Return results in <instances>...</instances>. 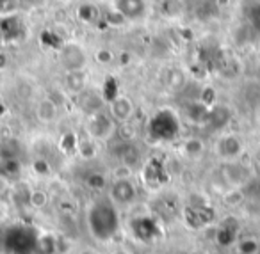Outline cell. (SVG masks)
Listing matches in <instances>:
<instances>
[{
	"mask_svg": "<svg viewBox=\"0 0 260 254\" xmlns=\"http://www.w3.org/2000/svg\"><path fill=\"white\" fill-rule=\"evenodd\" d=\"M87 224L98 240H109L118 231V211L111 199H100L93 203L87 211Z\"/></svg>",
	"mask_w": 260,
	"mask_h": 254,
	"instance_id": "1",
	"label": "cell"
},
{
	"mask_svg": "<svg viewBox=\"0 0 260 254\" xmlns=\"http://www.w3.org/2000/svg\"><path fill=\"white\" fill-rule=\"evenodd\" d=\"M109 194H111L112 203L119 204V206H125V204H130V203H134L136 201V197H138V189H136L132 178L112 179Z\"/></svg>",
	"mask_w": 260,
	"mask_h": 254,
	"instance_id": "7",
	"label": "cell"
},
{
	"mask_svg": "<svg viewBox=\"0 0 260 254\" xmlns=\"http://www.w3.org/2000/svg\"><path fill=\"white\" fill-rule=\"evenodd\" d=\"M118 123L111 118V114L105 111H100L96 114L87 116L86 130L87 135L94 140H109L116 133Z\"/></svg>",
	"mask_w": 260,
	"mask_h": 254,
	"instance_id": "3",
	"label": "cell"
},
{
	"mask_svg": "<svg viewBox=\"0 0 260 254\" xmlns=\"http://www.w3.org/2000/svg\"><path fill=\"white\" fill-rule=\"evenodd\" d=\"M107 112L111 114V118L114 119L118 125L128 123L136 112L134 101H132L130 96H126V94H116V96H112L111 100H109Z\"/></svg>",
	"mask_w": 260,
	"mask_h": 254,
	"instance_id": "6",
	"label": "cell"
},
{
	"mask_svg": "<svg viewBox=\"0 0 260 254\" xmlns=\"http://www.w3.org/2000/svg\"><path fill=\"white\" fill-rule=\"evenodd\" d=\"M34 167L38 169V172H40V174H47V172H48V164L45 160H36V162H34Z\"/></svg>",
	"mask_w": 260,
	"mask_h": 254,
	"instance_id": "23",
	"label": "cell"
},
{
	"mask_svg": "<svg viewBox=\"0 0 260 254\" xmlns=\"http://www.w3.org/2000/svg\"><path fill=\"white\" fill-rule=\"evenodd\" d=\"M221 174H223L224 182L230 187H234V189H242V187L253 178L251 169L242 165L239 160L224 162L223 169H221Z\"/></svg>",
	"mask_w": 260,
	"mask_h": 254,
	"instance_id": "5",
	"label": "cell"
},
{
	"mask_svg": "<svg viewBox=\"0 0 260 254\" xmlns=\"http://www.w3.org/2000/svg\"><path fill=\"white\" fill-rule=\"evenodd\" d=\"M6 64H8V57H6V54H2V52H0V69L4 68Z\"/></svg>",
	"mask_w": 260,
	"mask_h": 254,
	"instance_id": "24",
	"label": "cell"
},
{
	"mask_svg": "<svg viewBox=\"0 0 260 254\" xmlns=\"http://www.w3.org/2000/svg\"><path fill=\"white\" fill-rule=\"evenodd\" d=\"M256 48H258V52H260V40H258V45H256Z\"/></svg>",
	"mask_w": 260,
	"mask_h": 254,
	"instance_id": "28",
	"label": "cell"
},
{
	"mask_svg": "<svg viewBox=\"0 0 260 254\" xmlns=\"http://www.w3.org/2000/svg\"><path fill=\"white\" fill-rule=\"evenodd\" d=\"M94 61H96V64L109 66V64H112V62L116 61V55H114V52H112L111 48L104 47V48H98V50L94 52Z\"/></svg>",
	"mask_w": 260,
	"mask_h": 254,
	"instance_id": "19",
	"label": "cell"
},
{
	"mask_svg": "<svg viewBox=\"0 0 260 254\" xmlns=\"http://www.w3.org/2000/svg\"><path fill=\"white\" fill-rule=\"evenodd\" d=\"M119 160H121V164L134 169L136 165L141 162V153H139V150L132 142H123L121 153H119Z\"/></svg>",
	"mask_w": 260,
	"mask_h": 254,
	"instance_id": "15",
	"label": "cell"
},
{
	"mask_svg": "<svg viewBox=\"0 0 260 254\" xmlns=\"http://www.w3.org/2000/svg\"><path fill=\"white\" fill-rule=\"evenodd\" d=\"M36 118L43 125H52L59 118V107L52 98H43L36 105Z\"/></svg>",
	"mask_w": 260,
	"mask_h": 254,
	"instance_id": "11",
	"label": "cell"
},
{
	"mask_svg": "<svg viewBox=\"0 0 260 254\" xmlns=\"http://www.w3.org/2000/svg\"><path fill=\"white\" fill-rule=\"evenodd\" d=\"M244 153V142L239 135L235 133H226V135L219 137L216 142V155L223 162L239 160Z\"/></svg>",
	"mask_w": 260,
	"mask_h": 254,
	"instance_id": "4",
	"label": "cell"
},
{
	"mask_svg": "<svg viewBox=\"0 0 260 254\" xmlns=\"http://www.w3.org/2000/svg\"><path fill=\"white\" fill-rule=\"evenodd\" d=\"M256 174L260 176V157L256 158Z\"/></svg>",
	"mask_w": 260,
	"mask_h": 254,
	"instance_id": "26",
	"label": "cell"
},
{
	"mask_svg": "<svg viewBox=\"0 0 260 254\" xmlns=\"http://www.w3.org/2000/svg\"><path fill=\"white\" fill-rule=\"evenodd\" d=\"M75 15L82 23L91 25V23H96L98 20H100V9H98V6L93 4V2H82V4L77 6Z\"/></svg>",
	"mask_w": 260,
	"mask_h": 254,
	"instance_id": "12",
	"label": "cell"
},
{
	"mask_svg": "<svg viewBox=\"0 0 260 254\" xmlns=\"http://www.w3.org/2000/svg\"><path fill=\"white\" fill-rule=\"evenodd\" d=\"M164 82H166L168 89L170 91H175V93H178V91H182L185 87V82H187V77H185V71L180 68H177V66H173V68H170L166 71V77H164Z\"/></svg>",
	"mask_w": 260,
	"mask_h": 254,
	"instance_id": "13",
	"label": "cell"
},
{
	"mask_svg": "<svg viewBox=\"0 0 260 254\" xmlns=\"http://www.w3.org/2000/svg\"><path fill=\"white\" fill-rule=\"evenodd\" d=\"M79 153L82 155L84 158H93L96 155V146H94V139H86L79 142Z\"/></svg>",
	"mask_w": 260,
	"mask_h": 254,
	"instance_id": "21",
	"label": "cell"
},
{
	"mask_svg": "<svg viewBox=\"0 0 260 254\" xmlns=\"http://www.w3.org/2000/svg\"><path fill=\"white\" fill-rule=\"evenodd\" d=\"M114 254H128V252H126V250H123V249H121V250H116Z\"/></svg>",
	"mask_w": 260,
	"mask_h": 254,
	"instance_id": "27",
	"label": "cell"
},
{
	"mask_svg": "<svg viewBox=\"0 0 260 254\" xmlns=\"http://www.w3.org/2000/svg\"><path fill=\"white\" fill-rule=\"evenodd\" d=\"M255 114H256V121L260 123V103H258V105H256V107H255Z\"/></svg>",
	"mask_w": 260,
	"mask_h": 254,
	"instance_id": "25",
	"label": "cell"
},
{
	"mask_svg": "<svg viewBox=\"0 0 260 254\" xmlns=\"http://www.w3.org/2000/svg\"><path fill=\"white\" fill-rule=\"evenodd\" d=\"M182 151H184V155L187 158L196 160V158L202 157L203 151H205V144H203V140L198 139V137H189V139H185L184 144H182Z\"/></svg>",
	"mask_w": 260,
	"mask_h": 254,
	"instance_id": "16",
	"label": "cell"
},
{
	"mask_svg": "<svg viewBox=\"0 0 260 254\" xmlns=\"http://www.w3.org/2000/svg\"><path fill=\"white\" fill-rule=\"evenodd\" d=\"M59 64L64 71H75V69H86L87 66V52L79 41H64L59 47Z\"/></svg>",
	"mask_w": 260,
	"mask_h": 254,
	"instance_id": "2",
	"label": "cell"
},
{
	"mask_svg": "<svg viewBox=\"0 0 260 254\" xmlns=\"http://www.w3.org/2000/svg\"><path fill=\"white\" fill-rule=\"evenodd\" d=\"M29 203L32 204L34 208H43L45 204L48 203V196L45 190H32V192H29Z\"/></svg>",
	"mask_w": 260,
	"mask_h": 254,
	"instance_id": "20",
	"label": "cell"
},
{
	"mask_svg": "<svg viewBox=\"0 0 260 254\" xmlns=\"http://www.w3.org/2000/svg\"><path fill=\"white\" fill-rule=\"evenodd\" d=\"M116 11L125 20L143 18L146 13L145 0H116Z\"/></svg>",
	"mask_w": 260,
	"mask_h": 254,
	"instance_id": "10",
	"label": "cell"
},
{
	"mask_svg": "<svg viewBox=\"0 0 260 254\" xmlns=\"http://www.w3.org/2000/svg\"><path fill=\"white\" fill-rule=\"evenodd\" d=\"M77 98H79V107H80V111H82L86 116L96 114V112L104 111V105H105L104 96H102L100 93H96V91L89 89V87H87V89L84 91V93H80Z\"/></svg>",
	"mask_w": 260,
	"mask_h": 254,
	"instance_id": "8",
	"label": "cell"
},
{
	"mask_svg": "<svg viewBox=\"0 0 260 254\" xmlns=\"http://www.w3.org/2000/svg\"><path fill=\"white\" fill-rule=\"evenodd\" d=\"M241 190L244 197L255 201V203H260V176H253Z\"/></svg>",
	"mask_w": 260,
	"mask_h": 254,
	"instance_id": "17",
	"label": "cell"
},
{
	"mask_svg": "<svg viewBox=\"0 0 260 254\" xmlns=\"http://www.w3.org/2000/svg\"><path fill=\"white\" fill-rule=\"evenodd\" d=\"M132 171L134 169L128 167L125 164H119L118 167L112 171V179H126V178H132Z\"/></svg>",
	"mask_w": 260,
	"mask_h": 254,
	"instance_id": "22",
	"label": "cell"
},
{
	"mask_svg": "<svg viewBox=\"0 0 260 254\" xmlns=\"http://www.w3.org/2000/svg\"><path fill=\"white\" fill-rule=\"evenodd\" d=\"M22 0H0V18L16 15Z\"/></svg>",
	"mask_w": 260,
	"mask_h": 254,
	"instance_id": "18",
	"label": "cell"
},
{
	"mask_svg": "<svg viewBox=\"0 0 260 254\" xmlns=\"http://www.w3.org/2000/svg\"><path fill=\"white\" fill-rule=\"evenodd\" d=\"M114 2H116V0H114Z\"/></svg>",
	"mask_w": 260,
	"mask_h": 254,
	"instance_id": "29",
	"label": "cell"
},
{
	"mask_svg": "<svg viewBox=\"0 0 260 254\" xmlns=\"http://www.w3.org/2000/svg\"><path fill=\"white\" fill-rule=\"evenodd\" d=\"M232 114L224 105H212L209 108V114H207V121L214 126V128H223L226 126V123L230 121Z\"/></svg>",
	"mask_w": 260,
	"mask_h": 254,
	"instance_id": "14",
	"label": "cell"
},
{
	"mask_svg": "<svg viewBox=\"0 0 260 254\" xmlns=\"http://www.w3.org/2000/svg\"><path fill=\"white\" fill-rule=\"evenodd\" d=\"M89 75L86 69H75V71H66L64 75V89L73 96H79L80 93L87 89Z\"/></svg>",
	"mask_w": 260,
	"mask_h": 254,
	"instance_id": "9",
	"label": "cell"
}]
</instances>
